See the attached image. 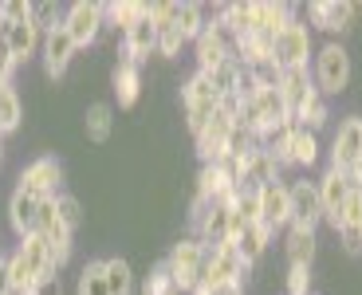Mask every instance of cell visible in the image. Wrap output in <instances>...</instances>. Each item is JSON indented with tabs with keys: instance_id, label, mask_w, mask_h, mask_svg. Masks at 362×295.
Returning <instances> with one entry per match:
<instances>
[{
	"instance_id": "obj_20",
	"label": "cell",
	"mask_w": 362,
	"mask_h": 295,
	"mask_svg": "<svg viewBox=\"0 0 362 295\" xmlns=\"http://www.w3.org/2000/svg\"><path fill=\"white\" fill-rule=\"evenodd\" d=\"M36 209L40 201L32 193H24V189H12L8 197V224H12V233L24 241L28 233H36Z\"/></svg>"
},
{
	"instance_id": "obj_34",
	"label": "cell",
	"mask_w": 362,
	"mask_h": 295,
	"mask_svg": "<svg viewBox=\"0 0 362 295\" xmlns=\"http://www.w3.org/2000/svg\"><path fill=\"white\" fill-rule=\"evenodd\" d=\"M32 24H36L40 32H52V28L64 24V12H59V4H52V0H36V4H32Z\"/></svg>"
},
{
	"instance_id": "obj_21",
	"label": "cell",
	"mask_w": 362,
	"mask_h": 295,
	"mask_svg": "<svg viewBox=\"0 0 362 295\" xmlns=\"http://www.w3.org/2000/svg\"><path fill=\"white\" fill-rule=\"evenodd\" d=\"M16 252L24 256V264H28L32 272H36L40 279H44V276H55V256H52V244H47L40 233H28L24 241H20V248H16Z\"/></svg>"
},
{
	"instance_id": "obj_33",
	"label": "cell",
	"mask_w": 362,
	"mask_h": 295,
	"mask_svg": "<svg viewBox=\"0 0 362 295\" xmlns=\"http://www.w3.org/2000/svg\"><path fill=\"white\" fill-rule=\"evenodd\" d=\"M142 295H181V291H177V284H173V276H170V268H165V260L146 272V279H142Z\"/></svg>"
},
{
	"instance_id": "obj_40",
	"label": "cell",
	"mask_w": 362,
	"mask_h": 295,
	"mask_svg": "<svg viewBox=\"0 0 362 295\" xmlns=\"http://www.w3.org/2000/svg\"><path fill=\"white\" fill-rule=\"evenodd\" d=\"M0 16H4V24H24V20H32V4L28 0H0Z\"/></svg>"
},
{
	"instance_id": "obj_31",
	"label": "cell",
	"mask_w": 362,
	"mask_h": 295,
	"mask_svg": "<svg viewBox=\"0 0 362 295\" xmlns=\"http://www.w3.org/2000/svg\"><path fill=\"white\" fill-rule=\"evenodd\" d=\"M8 279H12V295H32L40 284V276L24 264V256L20 252H12L8 256Z\"/></svg>"
},
{
	"instance_id": "obj_43",
	"label": "cell",
	"mask_w": 362,
	"mask_h": 295,
	"mask_svg": "<svg viewBox=\"0 0 362 295\" xmlns=\"http://www.w3.org/2000/svg\"><path fill=\"white\" fill-rule=\"evenodd\" d=\"M32 295H64V284H59V276H44Z\"/></svg>"
},
{
	"instance_id": "obj_24",
	"label": "cell",
	"mask_w": 362,
	"mask_h": 295,
	"mask_svg": "<svg viewBox=\"0 0 362 295\" xmlns=\"http://www.w3.org/2000/svg\"><path fill=\"white\" fill-rule=\"evenodd\" d=\"M315 91V83H311V67H303V71H280V95L284 103H288V115H296L299 103Z\"/></svg>"
},
{
	"instance_id": "obj_14",
	"label": "cell",
	"mask_w": 362,
	"mask_h": 295,
	"mask_svg": "<svg viewBox=\"0 0 362 295\" xmlns=\"http://www.w3.org/2000/svg\"><path fill=\"white\" fill-rule=\"evenodd\" d=\"M193 55H197V71H213L225 59H233V40L221 32L217 24H209L197 40H193Z\"/></svg>"
},
{
	"instance_id": "obj_1",
	"label": "cell",
	"mask_w": 362,
	"mask_h": 295,
	"mask_svg": "<svg viewBox=\"0 0 362 295\" xmlns=\"http://www.w3.org/2000/svg\"><path fill=\"white\" fill-rule=\"evenodd\" d=\"M311 83L323 98L343 95L351 87V52H346L339 40H327L323 47H315V59H311Z\"/></svg>"
},
{
	"instance_id": "obj_2",
	"label": "cell",
	"mask_w": 362,
	"mask_h": 295,
	"mask_svg": "<svg viewBox=\"0 0 362 295\" xmlns=\"http://www.w3.org/2000/svg\"><path fill=\"white\" fill-rule=\"evenodd\" d=\"M315 59V40H311V24L303 20H291L284 28L280 36H276V47H272V63L280 67V71H303L311 67Z\"/></svg>"
},
{
	"instance_id": "obj_44",
	"label": "cell",
	"mask_w": 362,
	"mask_h": 295,
	"mask_svg": "<svg viewBox=\"0 0 362 295\" xmlns=\"http://www.w3.org/2000/svg\"><path fill=\"white\" fill-rule=\"evenodd\" d=\"M0 295H12V279H8V260H0Z\"/></svg>"
},
{
	"instance_id": "obj_12",
	"label": "cell",
	"mask_w": 362,
	"mask_h": 295,
	"mask_svg": "<svg viewBox=\"0 0 362 295\" xmlns=\"http://www.w3.org/2000/svg\"><path fill=\"white\" fill-rule=\"evenodd\" d=\"M75 40H71V32H67L64 24L59 28H52V32H44V44H40V55H44V71L52 75V79H59V75L71 67V59H75Z\"/></svg>"
},
{
	"instance_id": "obj_39",
	"label": "cell",
	"mask_w": 362,
	"mask_h": 295,
	"mask_svg": "<svg viewBox=\"0 0 362 295\" xmlns=\"http://www.w3.org/2000/svg\"><path fill=\"white\" fill-rule=\"evenodd\" d=\"M181 47H185V36H181L177 28H162L158 32V55L173 59V55H181Z\"/></svg>"
},
{
	"instance_id": "obj_35",
	"label": "cell",
	"mask_w": 362,
	"mask_h": 295,
	"mask_svg": "<svg viewBox=\"0 0 362 295\" xmlns=\"http://www.w3.org/2000/svg\"><path fill=\"white\" fill-rule=\"evenodd\" d=\"M79 295H110L107 279H103V260H90L79 276Z\"/></svg>"
},
{
	"instance_id": "obj_36",
	"label": "cell",
	"mask_w": 362,
	"mask_h": 295,
	"mask_svg": "<svg viewBox=\"0 0 362 295\" xmlns=\"http://www.w3.org/2000/svg\"><path fill=\"white\" fill-rule=\"evenodd\" d=\"M284 295H311V268H308V264H288Z\"/></svg>"
},
{
	"instance_id": "obj_19",
	"label": "cell",
	"mask_w": 362,
	"mask_h": 295,
	"mask_svg": "<svg viewBox=\"0 0 362 295\" xmlns=\"http://www.w3.org/2000/svg\"><path fill=\"white\" fill-rule=\"evenodd\" d=\"M40 44H44V32H40L32 20H24V24H8V32H4V52H8L16 63L32 59V55L40 52Z\"/></svg>"
},
{
	"instance_id": "obj_27",
	"label": "cell",
	"mask_w": 362,
	"mask_h": 295,
	"mask_svg": "<svg viewBox=\"0 0 362 295\" xmlns=\"http://www.w3.org/2000/svg\"><path fill=\"white\" fill-rule=\"evenodd\" d=\"M327 118H331V110H327V98L319 95V91H311V95L299 103V110L291 115V122L303 126V130H311V134H319V130L327 126Z\"/></svg>"
},
{
	"instance_id": "obj_6",
	"label": "cell",
	"mask_w": 362,
	"mask_h": 295,
	"mask_svg": "<svg viewBox=\"0 0 362 295\" xmlns=\"http://www.w3.org/2000/svg\"><path fill=\"white\" fill-rule=\"evenodd\" d=\"M59 185H64V166H59V158H52V154L28 161L24 170H20V181H16V189L32 193L36 201H52V197H59Z\"/></svg>"
},
{
	"instance_id": "obj_25",
	"label": "cell",
	"mask_w": 362,
	"mask_h": 295,
	"mask_svg": "<svg viewBox=\"0 0 362 295\" xmlns=\"http://www.w3.org/2000/svg\"><path fill=\"white\" fill-rule=\"evenodd\" d=\"M110 130H115V107H110V103H90V107L83 110V134H87L90 142H107Z\"/></svg>"
},
{
	"instance_id": "obj_23",
	"label": "cell",
	"mask_w": 362,
	"mask_h": 295,
	"mask_svg": "<svg viewBox=\"0 0 362 295\" xmlns=\"http://www.w3.org/2000/svg\"><path fill=\"white\" fill-rule=\"evenodd\" d=\"M205 75H209V83H213V91H217L221 98H233V95L245 91V67L236 63V55L225 59L221 67H213V71H205Z\"/></svg>"
},
{
	"instance_id": "obj_3",
	"label": "cell",
	"mask_w": 362,
	"mask_h": 295,
	"mask_svg": "<svg viewBox=\"0 0 362 295\" xmlns=\"http://www.w3.org/2000/svg\"><path fill=\"white\" fill-rule=\"evenodd\" d=\"M181 110H185V126H189V134L197 138L205 130V122L221 110V95L213 91L205 71H193L189 83L181 87Z\"/></svg>"
},
{
	"instance_id": "obj_32",
	"label": "cell",
	"mask_w": 362,
	"mask_h": 295,
	"mask_svg": "<svg viewBox=\"0 0 362 295\" xmlns=\"http://www.w3.org/2000/svg\"><path fill=\"white\" fill-rule=\"evenodd\" d=\"M20 122H24L20 95L12 87H0V130H4V134H12V130H20Z\"/></svg>"
},
{
	"instance_id": "obj_30",
	"label": "cell",
	"mask_w": 362,
	"mask_h": 295,
	"mask_svg": "<svg viewBox=\"0 0 362 295\" xmlns=\"http://www.w3.org/2000/svg\"><path fill=\"white\" fill-rule=\"evenodd\" d=\"M205 28H209V20H205V8H201V4H193V0L177 4V32L185 36V44H193Z\"/></svg>"
},
{
	"instance_id": "obj_16",
	"label": "cell",
	"mask_w": 362,
	"mask_h": 295,
	"mask_svg": "<svg viewBox=\"0 0 362 295\" xmlns=\"http://www.w3.org/2000/svg\"><path fill=\"white\" fill-rule=\"evenodd\" d=\"M291 20H296L291 4H284V0H252V32H260V36L276 40Z\"/></svg>"
},
{
	"instance_id": "obj_5",
	"label": "cell",
	"mask_w": 362,
	"mask_h": 295,
	"mask_svg": "<svg viewBox=\"0 0 362 295\" xmlns=\"http://www.w3.org/2000/svg\"><path fill=\"white\" fill-rule=\"evenodd\" d=\"M165 268H170L177 291L189 295L193 287L201 284V272H205V244H201L197 236H181L170 248V256H165Z\"/></svg>"
},
{
	"instance_id": "obj_9",
	"label": "cell",
	"mask_w": 362,
	"mask_h": 295,
	"mask_svg": "<svg viewBox=\"0 0 362 295\" xmlns=\"http://www.w3.org/2000/svg\"><path fill=\"white\" fill-rule=\"evenodd\" d=\"M288 197H291V224L288 229H311L315 233L323 221V201H319V185L308 178L288 181Z\"/></svg>"
},
{
	"instance_id": "obj_13",
	"label": "cell",
	"mask_w": 362,
	"mask_h": 295,
	"mask_svg": "<svg viewBox=\"0 0 362 295\" xmlns=\"http://www.w3.org/2000/svg\"><path fill=\"white\" fill-rule=\"evenodd\" d=\"M260 224L268 233L276 229H288L291 224V197H288V181H276V185H264L260 193Z\"/></svg>"
},
{
	"instance_id": "obj_17",
	"label": "cell",
	"mask_w": 362,
	"mask_h": 295,
	"mask_svg": "<svg viewBox=\"0 0 362 295\" xmlns=\"http://www.w3.org/2000/svg\"><path fill=\"white\" fill-rule=\"evenodd\" d=\"M110 87H115V98H118V107H134L138 95H142V63L134 59H122L115 63V71H110Z\"/></svg>"
},
{
	"instance_id": "obj_37",
	"label": "cell",
	"mask_w": 362,
	"mask_h": 295,
	"mask_svg": "<svg viewBox=\"0 0 362 295\" xmlns=\"http://www.w3.org/2000/svg\"><path fill=\"white\" fill-rule=\"evenodd\" d=\"M55 213H59V221L67 224V233H75V229L83 224V205L75 201L71 193H59V197H55Z\"/></svg>"
},
{
	"instance_id": "obj_22",
	"label": "cell",
	"mask_w": 362,
	"mask_h": 295,
	"mask_svg": "<svg viewBox=\"0 0 362 295\" xmlns=\"http://www.w3.org/2000/svg\"><path fill=\"white\" fill-rule=\"evenodd\" d=\"M268 241H272V233L264 229L260 221H256V224H245V229L236 233V241H233V244H236V252H240V260H245L248 268H252L256 260H260L264 252H268Z\"/></svg>"
},
{
	"instance_id": "obj_48",
	"label": "cell",
	"mask_w": 362,
	"mask_h": 295,
	"mask_svg": "<svg viewBox=\"0 0 362 295\" xmlns=\"http://www.w3.org/2000/svg\"><path fill=\"white\" fill-rule=\"evenodd\" d=\"M0 260H4V256H0Z\"/></svg>"
},
{
	"instance_id": "obj_18",
	"label": "cell",
	"mask_w": 362,
	"mask_h": 295,
	"mask_svg": "<svg viewBox=\"0 0 362 295\" xmlns=\"http://www.w3.org/2000/svg\"><path fill=\"white\" fill-rule=\"evenodd\" d=\"M122 55L134 59V63H146L150 55H158V28H154V20H150V12H146L130 32H122Z\"/></svg>"
},
{
	"instance_id": "obj_4",
	"label": "cell",
	"mask_w": 362,
	"mask_h": 295,
	"mask_svg": "<svg viewBox=\"0 0 362 295\" xmlns=\"http://www.w3.org/2000/svg\"><path fill=\"white\" fill-rule=\"evenodd\" d=\"M248 272H252V268L240 260L236 244H217V248H205V272H201V284H209L213 291H225V287H245Z\"/></svg>"
},
{
	"instance_id": "obj_45",
	"label": "cell",
	"mask_w": 362,
	"mask_h": 295,
	"mask_svg": "<svg viewBox=\"0 0 362 295\" xmlns=\"http://www.w3.org/2000/svg\"><path fill=\"white\" fill-rule=\"evenodd\" d=\"M351 178H354V185L362 189V158H358V166H354V173H351Z\"/></svg>"
},
{
	"instance_id": "obj_38",
	"label": "cell",
	"mask_w": 362,
	"mask_h": 295,
	"mask_svg": "<svg viewBox=\"0 0 362 295\" xmlns=\"http://www.w3.org/2000/svg\"><path fill=\"white\" fill-rule=\"evenodd\" d=\"M339 229H362V189L354 185V193L346 197L343 205V216H339ZM335 229V233H339Z\"/></svg>"
},
{
	"instance_id": "obj_47",
	"label": "cell",
	"mask_w": 362,
	"mask_h": 295,
	"mask_svg": "<svg viewBox=\"0 0 362 295\" xmlns=\"http://www.w3.org/2000/svg\"><path fill=\"white\" fill-rule=\"evenodd\" d=\"M0 142H4V130H0Z\"/></svg>"
},
{
	"instance_id": "obj_41",
	"label": "cell",
	"mask_w": 362,
	"mask_h": 295,
	"mask_svg": "<svg viewBox=\"0 0 362 295\" xmlns=\"http://www.w3.org/2000/svg\"><path fill=\"white\" fill-rule=\"evenodd\" d=\"M339 244H343V252L346 256H358L362 252V229H339Z\"/></svg>"
},
{
	"instance_id": "obj_46",
	"label": "cell",
	"mask_w": 362,
	"mask_h": 295,
	"mask_svg": "<svg viewBox=\"0 0 362 295\" xmlns=\"http://www.w3.org/2000/svg\"><path fill=\"white\" fill-rule=\"evenodd\" d=\"M213 295H245V287H225V291H213Z\"/></svg>"
},
{
	"instance_id": "obj_15",
	"label": "cell",
	"mask_w": 362,
	"mask_h": 295,
	"mask_svg": "<svg viewBox=\"0 0 362 295\" xmlns=\"http://www.w3.org/2000/svg\"><path fill=\"white\" fill-rule=\"evenodd\" d=\"M354 12H358V4H346V0H311L308 4V16L315 28H323V32H346L354 20Z\"/></svg>"
},
{
	"instance_id": "obj_28",
	"label": "cell",
	"mask_w": 362,
	"mask_h": 295,
	"mask_svg": "<svg viewBox=\"0 0 362 295\" xmlns=\"http://www.w3.org/2000/svg\"><path fill=\"white\" fill-rule=\"evenodd\" d=\"M103 279H107L110 295H134V272H130V264L122 256L103 260Z\"/></svg>"
},
{
	"instance_id": "obj_7",
	"label": "cell",
	"mask_w": 362,
	"mask_h": 295,
	"mask_svg": "<svg viewBox=\"0 0 362 295\" xmlns=\"http://www.w3.org/2000/svg\"><path fill=\"white\" fill-rule=\"evenodd\" d=\"M233 130H236V115L221 107L217 115L205 122V130L193 138V142H197V154H201V166H213V161L228 158V138H233Z\"/></svg>"
},
{
	"instance_id": "obj_11",
	"label": "cell",
	"mask_w": 362,
	"mask_h": 295,
	"mask_svg": "<svg viewBox=\"0 0 362 295\" xmlns=\"http://www.w3.org/2000/svg\"><path fill=\"white\" fill-rule=\"evenodd\" d=\"M315 185H319V201H323V221L331 224V229H339V216H343L346 197L354 193V178L351 173H339V170H327Z\"/></svg>"
},
{
	"instance_id": "obj_26",
	"label": "cell",
	"mask_w": 362,
	"mask_h": 295,
	"mask_svg": "<svg viewBox=\"0 0 362 295\" xmlns=\"http://www.w3.org/2000/svg\"><path fill=\"white\" fill-rule=\"evenodd\" d=\"M103 12H107V24L110 28L130 32V28L150 12V4H146V0H110V4H103Z\"/></svg>"
},
{
	"instance_id": "obj_29",
	"label": "cell",
	"mask_w": 362,
	"mask_h": 295,
	"mask_svg": "<svg viewBox=\"0 0 362 295\" xmlns=\"http://www.w3.org/2000/svg\"><path fill=\"white\" fill-rule=\"evenodd\" d=\"M315 244L319 236L311 233V229H288V264H308L311 268V260H315Z\"/></svg>"
},
{
	"instance_id": "obj_8",
	"label": "cell",
	"mask_w": 362,
	"mask_h": 295,
	"mask_svg": "<svg viewBox=\"0 0 362 295\" xmlns=\"http://www.w3.org/2000/svg\"><path fill=\"white\" fill-rule=\"evenodd\" d=\"M64 28L71 32L75 47H90L99 40V32L107 28V12L99 0H75L71 8L64 12Z\"/></svg>"
},
{
	"instance_id": "obj_42",
	"label": "cell",
	"mask_w": 362,
	"mask_h": 295,
	"mask_svg": "<svg viewBox=\"0 0 362 295\" xmlns=\"http://www.w3.org/2000/svg\"><path fill=\"white\" fill-rule=\"evenodd\" d=\"M12 71H16V59L0 47V87H12Z\"/></svg>"
},
{
	"instance_id": "obj_10",
	"label": "cell",
	"mask_w": 362,
	"mask_h": 295,
	"mask_svg": "<svg viewBox=\"0 0 362 295\" xmlns=\"http://www.w3.org/2000/svg\"><path fill=\"white\" fill-rule=\"evenodd\" d=\"M362 158V118L358 115H346L339 122L335 138H331V170L339 173H354Z\"/></svg>"
}]
</instances>
